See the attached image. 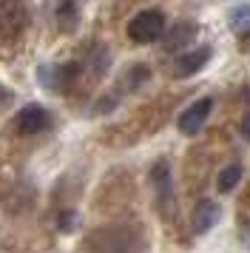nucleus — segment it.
<instances>
[{
	"mask_svg": "<svg viewBox=\"0 0 250 253\" xmlns=\"http://www.w3.org/2000/svg\"><path fill=\"white\" fill-rule=\"evenodd\" d=\"M29 26V9L26 0H0V37L14 40Z\"/></svg>",
	"mask_w": 250,
	"mask_h": 253,
	"instance_id": "nucleus-1",
	"label": "nucleus"
},
{
	"mask_svg": "<svg viewBox=\"0 0 250 253\" xmlns=\"http://www.w3.org/2000/svg\"><path fill=\"white\" fill-rule=\"evenodd\" d=\"M162 32H165V17H162V12H154V9L139 12L128 23V37L134 43H154L162 37Z\"/></svg>",
	"mask_w": 250,
	"mask_h": 253,
	"instance_id": "nucleus-2",
	"label": "nucleus"
},
{
	"mask_svg": "<svg viewBox=\"0 0 250 253\" xmlns=\"http://www.w3.org/2000/svg\"><path fill=\"white\" fill-rule=\"evenodd\" d=\"M14 128H17L20 134H26V137L43 134V131L51 128V114L45 111L43 105H26V108H20L17 117H14Z\"/></svg>",
	"mask_w": 250,
	"mask_h": 253,
	"instance_id": "nucleus-3",
	"label": "nucleus"
},
{
	"mask_svg": "<svg viewBox=\"0 0 250 253\" xmlns=\"http://www.w3.org/2000/svg\"><path fill=\"white\" fill-rule=\"evenodd\" d=\"M210 108H213V100L210 97H202V100H196L191 108H185V114L179 117V131L182 134H196L199 128L205 126V120L210 114Z\"/></svg>",
	"mask_w": 250,
	"mask_h": 253,
	"instance_id": "nucleus-4",
	"label": "nucleus"
},
{
	"mask_svg": "<svg viewBox=\"0 0 250 253\" xmlns=\"http://www.w3.org/2000/svg\"><path fill=\"white\" fill-rule=\"evenodd\" d=\"M208 60H210V48H193V51H188V54L176 57L173 74H176V77H191V74H196V71L202 69Z\"/></svg>",
	"mask_w": 250,
	"mask_h": 253,
	"instance_id": "nucleus-5",
	"label": "nucleus"
},
{
	"mask_svg": "<svg viewBox=\"0 0 250 253\" xmlns=\"http://www.w3.org/2000/svg\"><path fill=\"white\" fill-rule=\"evenodd\" d=\"M219 216H222V208L216 205V202H210V199H202L199 205H196V211H193V230L196 233H205V230H210L219 222Z\"/></svg>",
	"mask_w": 250,
	"mask_h": 253,
	"instance_id": "nucleus-6",
	"label": "nucleus"
},
{
	"mask_svg": "<svg viewBox=\"0 0 250 253\" xmlns=\"http://www.w3.org/2000/svg\"><path fill=\"white\" fill-rule=\"evenodd\" d=\"M230 29L239 37H250V6H239L230 14Z\"/></svg>",
	"mask_w": 250,
	"mask_h": 253,
	"instance_id": "nucleus-7",
	"label": "nucleus"
},
{
	"mask_svg": "<svg viewBox=\"0 0 250 253\" xmlns=\"http://www.w3.org/2000/svg\"><path fill=\"white\" fill-rule=\"evenodd\" d=\"M154 185L159 191V202H170V185H168V162H159L154 168Z\"/></svg>",
	"mask_w": 250,
	"mask_h": 253,
	"instance_id": "nucleus-8",
	"label": "nucleus"
},
{
	"mask_svg": "<svg viewBox=\"0 0 250 253\" xmlns=\"http://www.w3.org/2000/svg\"><path fill=\"white\" fill-rule=\"evenodd\" d=\"M239 179H242V165H236V162H233V165H227L225 171L219 173V191H222V194H227V191H233V188H236L239 185Z\"/></svg>",
	"mask_w": 250,
	"mask_h": 253,
	"instance_id": "nucleus-9",
	"label": "nucleus"
},
{
	"mask_svg": "<svg viewBox=\"0 0 250 253\" xmlns=\"http://www.w3.org/2000/svg\"><path fill=\"white\" fill-rule=\"evenodd\" d=\"M57 17H60V29L71 32L77 26V6H74V0H63L60 9H57Z\"/></svg>",
	"mask_w": 250,
	"mask_h": 253,
	"instance_id": "nucleus-10",
	"label": "nucleus"
},
{
	"mask_svg": "<svg viewBox=\"0 0 250 253\" xmlns=\"http://www.w3.org/2000/svg\"><path fill=\"white\" fill-rule=\"evenodd\" d=\"M188 37H193V26H176V29L170 32L165 48H179V46H185V43H188Z\"/></svg>",
	"mask_w": 250,
	"mask_h": 253,
	"instance_id": "nucleus-11",
	"label": "nucleus"
},
{
	"mask_svg": "<svg viewBox=\"0 0 250 253\" xmlns=\"http://www.w3.org/2000/svg\"><path fill=\"white\" fill-rule=\"evenodd\" d=\"M9 105H11V91L0 83V111H3V108H9Z\"/></svg>",
	"mask_w": 250,
	"mask_h": 253,
	"instance_id": "nucleus-12",
	"label": "nucleus"
},
{
	"mask_svg": "<svg viewBox=\"0 0 250 253\" xmlns=\"http://www.w3.org/2000/svg\"><path fill=\"white\" fill-rule=\"evenodd\" d=\"M242 134H245V137L250 139V114L245 117V120H242Z\"/></svg>",
	"mask_w": 250,
	"mask_h": 253,
	"instance_id": "nucleus-13",
	"label": "nucleus"
}]
</instances>
